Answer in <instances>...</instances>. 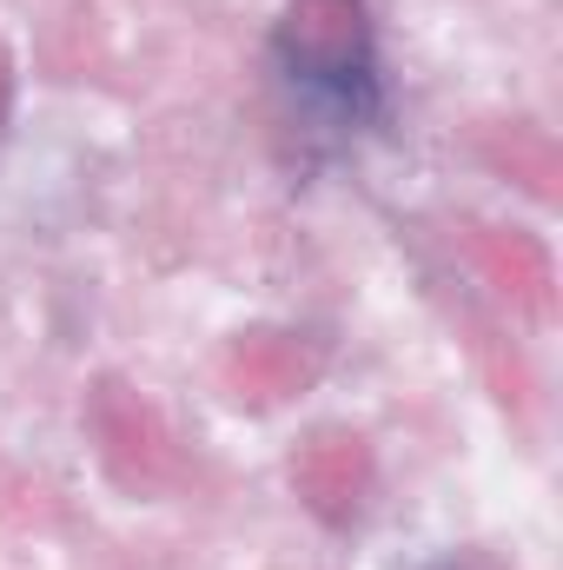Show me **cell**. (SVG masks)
Listing matches in <instances>:
<instances>
[{
	"mask_svg": "<svg viewBox=\"0 0 563 570\" xmlns=\"http://www.w3.org/2000/svg\"><path fill=\"white\" fill-rule=\"evenodd\" d=\"M318 365H325V352H318V338H305V332H246V338L226 352V379H233V392L253 399V405H279L292 392H305V385L318 379Z\"/></svg>",
	"mask_w": 563,
	"mask_h": 570,
	"instance_id": "4",
	"label": "cell"
},
{
	"mask_svg": "<svg viewBox=\"0 0 563 570\" xmlns=\"http://www.w3.org/2000/svg\"><path fill=\"white\" fill-rule=\"evenodd\" d=\"M292 484H298L312 518L352 524L372 498V444L358 431H312L292 458Z\"/></svg>",
	"mask_w": 563,
	"mask_h": 570,
	"instance_id": "2",
	"label": "cell"
},
{
	"mask_svg": "<svg viewBox=\"0 0 563 570\" xmlns=\"http://www.w3.org/2000/svg\"><path fill=\"white\" fill-rule=\"evenodd\" d=\"M491 159L497 166H517L531 193H551V179H557V153H551L544 134H531V127H511V140H491Z\"/></svg>",
	"mask_w": 563,
	"mask_h": 570,
	"instance_id": "6",
	"label": "cell"
},
{
	"mask_svg": "<svg viewBox=\"0 0 563 570\" xmlns=\"http://www.w3.org/2000/svg\"><path fill=\"white\" fill-rule=\"evenodd\" d=\"M471 259L491 273V285H497V292H511L524 312H537V318L551 312V298H557L551 285H557V273H551V253H544L531 233H497V226H477V233H471Z\"/></svg>",
	"mask_w": 563,
	"mask_h": 570,
	"instance_id": "5",
	"label": "cell"
},
{
	"mask_svg": "<svg viewBox=\"0 0 563 570\" xmlns=\"http://www.w3.org/2000/svg\"><path fill=\"white\" fill-rule=\"evenodd\" d=\"M7 107H13V60H7V47H0V127H7Z\"/></svg>",
	"mask_w": 563,
	"mask_h": 570,
	"instance_id": "7",
	"label": "cell"
},
{
	"mask_svg": "<svg viewBox=\"0 0 563 570\" xmlns=\"http://www.w3.org/2000/svg\"><path fill=\"white\" fill-rule=\"evenodd\" d=\"M93 438H100V458L113 464L120 484H159L172 471V438L159 425V412L120 379H107L93 392Z\"/></svg>",
	"mask_w": 563,
	"mask_h": 570,
	"instance_id": "3",
	"label": "cell"
},
{
	"mask_svg": "<svg viewBox=\"0 0 563 570\" xmlns=\"http://www.w3.org/2000/svg\"><path fill=\"white\" fill-rule=\"evenodd\" d=\"M279 60L312 94H332L352 114L378 107V53L365 0H292L279 20Z\"/></svg>",
	"mask_w": 563,
	"mask_h": 570,
	"instance_id": "1",
	"label": "cell"
}]
</instances>
